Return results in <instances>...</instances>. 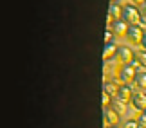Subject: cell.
I'll return each instance as SVG.
<instances>
[{
	"label": "cell",
	"instance_id": "6da1fadb",
	"mask_svg": "<svg viewBox=\"0 0 146 128\" xmlns=\"http://www.w3.org/2000/svg\"><path fill=\"white\" fill-rule=\"evenodd\" d=\"M123 20L130 25H139L143 22V13L135 7V4H125L123 5Z\"/></svg>",
	"mask_w": 146,
	"mask_h": 128
},
{
	"label": "cell",
	"instance_id": "7a4b0ae2",
	"mask_svg": "<svg viewBox=\"0 0 146 128\" xmlns=\"http://www.w3.org/2000/svg\"><path fill=\"white\" fill-rule=\"evenodd\" d=\"M137 65L133 63H121L119 69H117V78L121 80V83H128L130 85L132 81H135V76H137Z\"/></svg>",
	"mask_w": 146,
	"mask_h": 128
},
{
	"label": "cell",
	"instance_id": "3957f363",
	"mask_svg": "<svg viewBox=\"0 0 146 128\" xmlns=\"http://www.w3.org/2000/svg\"><path fill=\"white\" fill-rule=\"evenodd\" d=\"M143 36H144V29H141L139 25H128L126 38H128L130 43H133V45H141Z\"/></svg>",
	"mask_w": 146,
	"mask_h": 128
},
{
	"label": "cell",
	"instance_id": "277c9868",
	"mask_svg": "<svg viewBox=\"0 0 146 128\" xmlns=\"http://www.w3.org/2000/svg\"><path fill=\"white\" fill-rule=\"evenodd\" d=\"M132 107L137 110V112H143L146 110V92L144 90H135L132 96Z\"/></svg>",
	"mask_w": 146,
	"mask_h": 128
},
{
	"label": "cell",
	"instance_id": "5b68a950",
	"mask_svg": "<svg viewBox=\"0 0 146 128\" xmlns=\"http://www.w3.org/2000/svg\"><path fill=\"white\" fill-rule=\"evenodd\" d=\"M117 60H119L121 63H133L137 60V54L132 51L130 47H119V51H117Z\"/></svg>",
	"mask_w": 146,
	"mask_h": 128
},
{
	"label": "cell",
	"instance_id": "8992f818",
	"mask_svg": "<svg viewBox=\"0 0 146 128\" xmlns=\"http://www.w3.org/2000/svg\"><path fill=\"white\" fill-rule=\"evenodd\" d=\"M103 117H105L106 126H117V125L121 123V114H117L112 107H110V108H105Z\"/></svg>",
	"mask_w": 146,
	"mask_h": 128
},
{
	"label": "cell",
	"instance_id": "52a82bcc",
	"mask_svg": "<svg viewBox=\"0 0 146 128\" xmlns=\"http://www.w3.org/2000/svg\"><path fill=\"white\" fill-rule=\"evenodd\" d=\"M128 25L130 24H126L125 20H115L114 24H112V32H114L115 36H126V32H128Z\"/></svg>",
	"mask_w": 146,
	"mask_h": 128
},
{
	"label": "cell",
	"instance_id": "ba28073f",
	"mask_svg": "<svg viewBox=\"0 0 146 128\" xmlns=\"http://www.w3.org/2000/svg\"><path fill=\"white\" fill-rule=\"evenodd\" d=\"M117 51H119V47L115 45V43H105V51H103V60L105 62H108V60H114L117 58Z\"/></svg>",
	"mask_w": 146,
	"mask_h": 128
},
{
	"label": "cell",
	"instance_id": "9c48e42d",
	"mask_svg": "<svg viewBox=\"0 0 146 128\" xmlns=\"http://www.w3.org/2000/svg\"><path fill=\"white\" fill-rule=\"evenodd\" d=\"M117 96H119L121 99H125L126 103H130V101H132V96H133L132 87L128 85V83H121V85H119V92H117Z\"/></svg>",
	"mask_w": 146,
	"mask_h": 128
},
{
	"label": "cell",
	"instance_id": "30bf717a",
	"mask_svg": "<svg viewBox=\"0 0 146 128\" xmlns=\"http://www.w3.org/2000/svg\"><path fill=\"white\" fill-rule=\"evenodd\" d=\"M126 107H128V103L125 101V99H121L119 96L112 97V108H114L117 114H125L126 112Z\"/></svg>",
	"mask_w": 146,
	"mask_h": 128
},
{
	"label": "cell",
	"instance_id": "8fae6325",
	"mask_svg": "<svg viewBox=\"0 0 146 128\" xmlns=\"http://www.w3.org/2000/svg\"><path fill=\"white\" fill-rule=\"evenodd\" d=\"M103 90H105L106 94H110L112 97H115L117 92H119V85H117L115 81H105V83H103Z\"/></svg>",
	"mask_w": 146,
	"mask_h": 128
},
{
	"label": "cell",
	"instance_id": "7c38bea8",
	"mask_svg": "<svg viewBox=\"0 0 146 128\" xmlns=\"http://www.w3.org/2000/svg\"><path fill=\"white\" fill-rule=\"evenodd\" d=\"M108 13L114 16V20H123V5H119V4H110Z\"/></svg>",
	"mask_w": 146,
	"mask_h": 128
},
{
	"label": "cell",
	"instance_id": "4fadbf2b",
	"mask_svg": "<svg viewBox=\"0 0 146 128\" xmlns=\"http://www.w3.org/2000/svg\"><path fill=\"white\" fill-rule=\"evenodd\" d=\"M135 85L141 88V90H146V70H139L135 76Z\"/></svg>",
	"mask_w": 146,
	"mask_h": 128
},
{
	"label": "cell",
	"instance_id": "5bb4252c",
	"mask_svg": "<svg viewBox=\"0 0 146 128\" xmlns=\"http://www.w3.org/2000/svg\"><path fill=\"white\" fill-rule=\"evenodd\" d=\"M110 107H112V96L103 90V108H110Z\"/></svg>",
	"mask_w": 146,
	"mask_h": 128
},
{
	"label": "cell",
	"instance_id": "9a60e30c",
	"mask_svg": "<svg viewBox=\"0 0 146 128\" xmlns=\"http://www.w3.org/2000/svg\"><path fill=\"white\" fill-rule=\"evenodd\" d=\"M137 62H139V65H143L146 69V51H139L137 52Z\"/></svg>",
	"mask_w": 146,
	"mask_h": 128
},
{
	"label": "cell",
	"instance_id": "2e32d148",
	"mask_svg": "<svg viewBox=\"0 0 146 128\" xmlns=\"http://www.w3.org/2000/svg\"><path fill=\"white\" fill-rule=\"evenodd\" d=\"M123 128H141V125H139V121H137V119H128Z\"/></svg>",
	"mask_w": 146,
	"mask_h": 128
},
{
	"label": "cell",
	"instance_id": "e0dca14e",
	"mask_svg": "<svg viewBox=\"0 0 146 128\" xmlns=\"http://www.w3.org/2000/svg\"><path fill=\"white\" fill-rule=\"evenodd\" d=\"M139 125H141V128H146V110H143V112H139Z\"/></svg>",
	"mask_w": 146,
	"mask_h": 128
},
{
	"label": "cell",
	"instance_id": "ac0fdd59",
	"mask_svg": "<svg viewBox=\"0 0 146 128\" xmlns=\"http://www.w3.org/2000/svg\"><path fill=\"white\" fill-rule=\"evenodd\" d=\"M114 36H115V34L112 32V29H106V31H105V43H110Z\"/></svg>",
	"mask_w": 146,
	"mask_h": 128
},
{
	"label": "cell",
	"instance_id": "d6986e66",
	"mask_svg": "<svg viewBox=\"0 0 146 128\" xmlns=\"http://www.w3.org/2000/svg\"><path fill=\"white\" fill-rule=\"evenodd\" d=\"M132 4H135V5H139V7H141V5L146 4V0H132Z\"/></svg>",
	"mask_w": 146,
	"mask_h": 128
},
{
	"label": "cell",
	"instance_id": "ffe728a7",
	"mask_svg": "<svg viewBox=\"0 0 146 128\" xmlns=\"http://www.w3.org/2000/svg\"><path fill=\"white\" fill-rule=\"evenodd\" d=\"M141 47H143V51H146V29H144V36H143V42H141Z\"/></svg>",
	"mask_w": 146,
	"mask_h": 128
},
{
	"label": "cell",
	"instance_id": "44dd1931",
	"mask_svg": "<svg viewBox=\"0 0 146 128\" xmlns=\"http://www.w3.org/2000/svg\"><path fill=\"white\" fill-rule=\"evenodd\" d=\"M141 13H143V16H146V4L141 5Z\"/></svg>",
	"mask_w": 146,
	"mask_h": 128
},
{
	"label": "cell",
	"instance_id": "7402d4cb",
	"mask_svg": "<svg viewBox=\"0 0 146 128\" xmlns=\"http://www.w3.org/2000/svg\"><path fill=\"white\" fill-rule=\"evenodd\" d=\"M110 2H112V4H117V0H110Z\"/></svg>",
	"mask_w": 146,
	"mask_h": 128
},
{
	"label": "cell",
	"instance_id": "603a6c76",
	"mask_svg": "<svg viewBox=\"0 0 146 128\" xmlns=\"http://www.w3.org/2000/svg\"><path fill=\"white\" fill-rule=\"evenodd\" d=\"M106 128H117V126H106Z\"/></svg>",
	"mask_w": 146,
	"mask_h": 128
}]
</instances>
